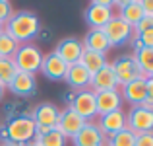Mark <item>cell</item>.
<instances>
[{
	"mask_svg": "<svg viewBox=\"0 0 153 146\" xmlns=\"http://www.w3.org/2000/svg\"><path fill=\"white\" fill-rule=\"evenodd\" d=\"M39 70L49 80H64L68 64L64 62L56 53H49V55H43V62H41V68H39Z\"/></svg>",
	"mask_w": 153,
	"mask_h": 146,
	"instance_id": "cell-16",
	"label": "cell"
},
{
	"mask_svg": "<svg viewBox=\"0 0 153 146\" xmlns=\"http://www.w3.org/2000/svg\"><path fill=\"white\" fill-rule=\"evenodd\" d=\"M95 125H97V129L101 131V135L105 138H108V136L120 132L122 129H126V111L116 109L112 113H107V115L99 117V121Z\"/></svg>",
	"mask_w": 153,
	"mask_h": 146,
	"instance_id": "cell-11",
	"label": "cell"
},
{
	"mask_svg": "<svg viewBox=\"0 0 153 146\" xmlns=\"http://www.w3.org/2000/svg\"><path fill=\"white\" fill-rule=\"evenodd\" d=\"M126 129H130L134 135H142V132H151L153 131V111L140 107H130L126 113Z\"/></svg>",
	"mask_w": 153,
	"mask_h": 146,
	"instance_id": "cell-6",
	"label": "cell"
},
{
	"mask_svg": "<svg viewBox=\"0 0 153 146\" xmlns=\"http://www.w3.org/2000/svg\"><path fill=\"white\" fill-rule=\"evenodd\" d=\"M112 70H114L116 74V80H118L120 88L126 86V84L134 82V80H138L140 76H142V70H140L138 62H136V59L132 55H120L116 56L114 60L111 62Z\"/></svg>",
	"mask_w": 153,
	"mask_h": 146,
	"instance_id": "cell-4",
	"label": "cell"
},
{
	"mask_svg": "<svg viewBox=\"0 0 153 146\" xmlns=\"http://www.w3.org/2000/svg\"><path fill=\"white\" fill-rule=\"evenodd\" d=\"M132 56L136 59L143 78H153V49L143 47V49H140V51H136Z\"/></svg>",
	"mask_w": 153,
	"mask_h": 146,
	"instance_id": "cell-23",
	"label": "cell"
},
{
	"mask_svg": "<svg viewBox=\"0 0 153 146\" xmlns=\"http://www.w3.org/2000/svg\"><path fill=\"white\" fill-rule=\"evenodd\" d=\"M18 72H27V74H35L39 72L43 62V53L39 47L31 45V43H23V45L18 47L16 55L12 56Z\"/></svg>",
	"mask_w": 153,
	"mask_h": 146,
	"instance_id": "cell-3",
	"label": "cell"
},
{
	"mask_svg": "<svg viewBox=\"0 0 153 146\" xmlns=\"http://www.w3.org/2000/svg\"><path fill=\"white\" fill-rule=\"evenodd\" d=\"M112 18V8L108 0H95L85 8V22L91 29H103Z\"/></svg>",
	"mask_w": 153,
	"mask_h": 146,
	"instance_id": "cell-7",
	"label": "cell"
},
{
	"mask_svg": "<svg viewBox=\"0 0 153 146\" xmlns=\"http://www.w3.org/2000/svg\"><path fill=\"white\" fill-rule=\"evenodd\" d=\"M35 88H37L35 74H27V72H18V74L14 76V80L8 84V90L14 96H19V97L31 96L35 92Z\"/></svg>",
	"mask_w": 153,
	"mask_h": 146,
	"instance_id": "cell-19",
	"label": "cell"
},
{
	"mask_svg": "<svg viewBox=\"0 0 153 146\" xmlns=\"http://www.w3.org/2000/svg\"><path fill=\"white\" fill-rule=\"evenodd\" d=\"M41 29V22H39L37 14L29 10H18L8 18V22L4 23V33H8L16 43L23 45L29 43L33 37L39 35Z\"/></svg>",
	"mask_w": 153,
	"mask_h": 146,
	"instance_id": "cell-1",
	"label": "cell"
},
{
	"mask_svg": "<svg viewBox=\"0 0 153 146\" xmlns=\"http://www.w3.org/2000/svg\"><path fill=\"white\" fill-rule=\"evenodd\" d=\"M118 18H122L124 22L128 23V26L134 27L136 23L140 22V20L143 18V10H142V4L136 2V0H128V2H122V6H120V14Z\"/></svg>",
	"mask_w": 153,
	"mask_h": 146,
	"instance_id": "cell-21",
	"label": "cell"
},
{
	"mask_svg": "<svg viewBox=\"0 0 153 146\" xmlns=\"http://www.w3.org/2000/svg\"><path fill=\"white\" fill-rule=\"evenodd\" d=\"M6 136L12 144H29L35 136V121L29 113L14 117L6 127Z\"/></svg>",
	"mask_w": 153,
	"mask_h": 146,
	"instance_id": "cell-2",
	"label": "cell"
},
{
	"mask_svg": "<svg viewBox=\"0 0 153 146\" xmlns=\"http://www.w3.org/2000/svg\"><path fill=\"white\" fill-rule=\"evenodd\" d=\"M14 14V8H12V4L8 2V0H0V23H6L8 18Z\"/></svg>",
	"mask_w": 153,
	"mask_h": 146,
	"instance_id": "cell-28",
	"label": "cell"
},
{
	"mask_svg": "<svg viewBox=\"0 0 153 146\" xmlns=\"http://www.w3.org/2000/svg\"><path fill=\"white\" fill-rule=\"evenodd\" d=\"M79 64L85 68L89 74H95L97 70L107 64V56L103 53H93V51H83L82 56H79Z\"/></svg>",
	"mask_w": 153,
	"mask_h": 146,
	"instance_id": "cell-22",
	"label": "cell"
},
{
	"mask_svg": "<svg viewBox=\"0 0 153 146\" xmlns=\"http://www.w3.org/2000/svg\"><path fill=\"white\" fill-rule=\"evenodd\" d=\"M142 10H143V16H153V2L151 0H142Z\"/></svg>",
	"mask_w": 153,
	"mask_h": 146,
	"instance_id": "cell-31",
	"label": "cell"
},
{
	"mask_svg": "<svg viewBox=\"0 0 153 146\" xmlns=\"http://www.w3.org/2000/svg\"><path fill=\"white\" fill-rule=\"evenodd\" d=\"M52 53H56V55L70 66V64L79 62V56H82V53H83V47H82V41H79V39L66 37V39H62V41L56 45V49Z\"/></svg>",
	"mask_w": 153,
	"mask_h": 146,
	"instance_id": "cell-13",
	"label": "cell"
},
{
	"mask_svg": "<svg viewBox=\"0 0 153 146\" xmlns=\"http://www.w3.org/2000/svg\"><path fill=\"white\" fill-rule=\"evenodd\" d=\"M0 146H16V144H12V142H4V144H0Z\"/></svg>",
	"mask_w": 153,
	"mask_h": 146,
	"instance_id": "cell-34",
	"label": "cell"
},
{
	"mask_svg": "<svg viewBox=\"0 0 153 146\" xmlns=\"http://www.w3.org/2000/svg\"><path fill=\"white\" fill-rule=\"evenodd\" d=\"M68 107L74 113H78L83 121H93L97 117V107H95V94L91 90H82L72 96V101Z\"/></svg>",
	"mask_w": 153,
	"mask_h": 146,
	"instance_id": "cell-5",
	"label": "cell"
},
{
	"mask_svg": "<svg viewBox=\"0 0 153 146\" xmlns=\"http://www.w3.org/2000/svg\"><path fill=\"white\" fill-rule=\"evenodd\" d=\"M16 74H18V68H16L14 60L12 59H2V56H0V86L8 88V84L14 80Z\"/></svg>",
	"mask_w": 153,
	"mask_h": 146,
	"instance_id": "cell-25",
	"label": "cell"
},
{
	"mask_svg": "<svg viewBox=\"0 0 153 146\" xmlns=\"http://www.w3.org/2000/svg\"><path fill=\"white\" fill-rule=\"evenodd\" d=\"M89 90L93 92V94L108 92V90H120V84H118V80H116V74H114V70H112L111 62H107L101 70H97L95 74H91Z\"/></svg>",
	"mask_w": 153,
	"mask_h": 146,
	"instance_id": "cell-9",
	"label": "cell"
},
{
	"mask_svg": "<svg viewBox=\"0 0 153 146\" xmlns=\"http://www.w3.org/2000/svg\"><path fill=\"white\" fill-rule=\"evenodd\" d=\"M105 35H107V41L111 47H116V45H124V43L130 41V35H132V26H128L122 18L114 16L111 18V22L103 27Z\"/></svg>",
	"mask_w": 153,
	"mask_h": 146,
	"instance_id": "cell-8",
	"label": "cell"
},
{
	"mask_svg": "<svg viewBox=\"0 0 153 146\" xmlns=\"http://www.w3.org/2000/svg\"><path fill=\"white\" fill-rule=\"evenodd\" d=\"M74 146H105L107 138L101 135V131L97 129V125L93 121H87L82 127V131L74 136Z\"/></svg>",
	"mask_w": 153,
	"mask_h": 146,
	"instance_id": "cell-14",
	"label": "cell"
},
{
	"mask_svg": "<svg viewBox=\"0 0 153 146\" xmlns=\"http://www.w3.org/2000/svg\"><path fill=\"white\" fill-rule=\"evenodd\" d=\"M85 123L87 121H83L78 113H74L70 107H66L64 111H60L58 121H56V125H54V131L62 132L66 138H74V136L82 131V127Z\"/></svg>",
	"mask_w": 153,
	"mask_h": 146,
	"instance_id": "cell-10",
	"label": "cell"
},
{
	"mask_svg": "<svg viewBox=\"0 0 153 146\" xmlns=\"http://www.w3.org/2000/svg\"><path fill=\"white\" fill-rule=\"evenodd\" d=\"M66 84L76 92H82V90H89V82H91V74L82 66L79 62L70 64L66 70V76H64Z\"/></svg>",
	"mask_w": 153,
	"mask_h": 146,
	"instance_id": "cell-18",
	"label": "cell"
},
{
	"mask_svg": "<svg viewBox=\"0 0 153 146\" xmlns=\"http://www.w3.org/2000/svg\"><path fill=\"white\" fill-rule=\"evenodd\" d=\"M58 115H60V109L56 107L54 103L45 101V103H39L37 107L33 109L31 119L35 121L37 127H51V129H54L56 121H58Z\"/></svg>",
	"mask_w": 153,
	"mask_h": 146,
	"instance_id": "cell-17",
	"label": "cell"
},
{
	"mask_svg": "<svg viewBox=\"0 0 153 146\" xmlns=\"http://www.w3.org/2000/svg\"><path fill=\"white\" fill-rule=\"evenodd\" d=\"M105 146H107V144H105Z\"/></svg>",
	"mask_w": 153,
	"mask_h": 146,
	"instance_id": "cell-37",
	"label": "cell"
},
{
	"mask_svg": "<svg viewBox=\"0 0 153 146\" xmlns=\"http://www.w3.org/2000/svg\"><path fill=\"white\" fill-rule=\"evenodd\" d=\"M66 136L62 135V132H58V131H49L47 135H37L35 132V136H33V140H31V144H35V146H66Z\"/></svg>",
	"mask_w": 153,
	"mask_h": 146,
	"instance_id": "cell-24",
	"label": "cell"
},
{
	"mask_svg": "<svg viewBox=\"0 0 153 146\" xmlns=\"http://www.w3.org/2000/svg\"><path fill=\"white\" fill-rule=\"evenodd\" d=\"M18 47L19 43H16L8 33H4V31L0 33V56L2 59H12L16 55V51H18Z\"/></svg>",
	"mask_w": 153,
	"mask_h": 146,
	"instance_id": "cell-27",
	"label": "cell"
},
{
	"mask_svg": "<svg viewBox=\"0 0 153 146\" xmlns=\"http://www.w3.org/2000/svg\"><path fill=\"white\" fill-rule=\"evenodd\" d=\"M4 92H6V88L0 86V101H2V97H4Z\"/></svg>",
	"mask_w": 153,
	"mask_h": 146,
	"instance_id": "cell-33",
	"label": "cell"
},
{
	"mask_svg": "<svg viewBox=\"0 0 153 146\" xmlns=\"http://www.w3.org/2000/svg\"><path fill=\"white\" fill-rule=\"evenodd\" d=\"M2 29H4V26H2V23H0V33H2Z\"/></svg>",
	"mask_w": 153,
	"mask_h": 146,
	"instance_id": "cell-35",
	"label": "cell"
},
{
	"mask_svg": "<svg viewBox=\"0 0 153 146\" xmlns=\"http://www.w3.org/2000/svg\"><path fill=\"white\" fill-rule=\"evenodd\" d=\"M27 146H35V144H31V142H29V144H27Z\"/></svg>",
	"mask_w": 153,
	"mask_h": 146,
	"instance_id": "cell-36",
	"label": "cell"
},
{
	"mask_svg": "<svg viewBox=\"0 0 153 146\" xmlns=\"http://www.w3.org/2000/svg\"><path fill=\"white\" fill-rule=\"evenodd\" d=\"M134 146H153V132H142V135H136Z\"/></svg>",
	"mask_w": 153,
	"mask_h": 146,
	"instance_id": "cell-29",
	"label": "cell"
},
{
	"mask_svg": "<svg viewBox=\"0 0 153 146\" xmlns=\"http://www.w3.org/2000/svg\"><path fill=\"white\" fill-rule=\"evenodd\" d=\"M95 107H97V117H103L107 113H112L116 109H122V94L120 90H108L95 94Z\"/></svg>",
	"mask_w": 153,
	"mask_h": 146,
	"instance_id": "cell-12",
	"label": "cell"
},
{
	"mask_svg": "<svg viewBox=\"0 0 153 146\" xmlns=\"http://www.w3.org/2000/svg\"><path fill=\"white\" fill-rule=\"evenodd\" d=\"M82 47H83V51L103 53V55L111 49V45H108V41H107V35H105L103 29H89L87 35L83 37V41H82Z\"/></svg>",
	"mask_w": 153,
	"mask_h": 146,
	"instance_id": "cell-20",
	"label": "cell"
},
{
	"mask_svg": "<svg viewBox=\"0 0 153 146\" xmlns=\"http://www.w3.org/2000/svg\"><path fill=\"white\" fill-rule=\"evenodd\" d=\"M140 41H142V45L143 47H149L153 49V29H147V31H143V33H140Z\"/></svg>",
	"mask_w": 153,
	"mask_h": 146,
	"instance_id": "cell-30",
	"label": "cell"
},
{
	"mask_svg": "<svg viewBox=\"0 0 153 146\" xmlns=\"http://www.w3.org/2000/svg\"><path fill=\"white\" fill-rule=\"evenodd\" d=\"M140 107H143V109H147V111H153V99H146Z\"/></svg>",
	"mask_w": 153,
	"mask_h": 146,
	"instance_id": "cell-32",
	"label": "cell"
},
{
	"mask_svg": "<svg viewBox=\"0 0 153 146\" xmlns=\"http://www.w3.org/2000/svg\"><path fill=\"white\" fill-rule=\"evenodd\" d=\"M134 142H136V135L130 129H122L120 132L107 138V146H134Z\"/></svg>",
	"mask_w": 153,
	"mask_h": 146,
	"instance_id": "cell-26",
	"label": "cell"
},
{
	"mask_svg": "<svg viewBox=\"0 0 153 146\" xmlns=\"http://www.w3.org/2000/svg\"><path fill=\"white\" fill-rule=\"evenodd\" d=\"M120 94L124 96V99H126L132 107L142 105L146 99H149V96H147V78L140 76L138 80L122 86V92H120Z\"/></svg>",
	"mask_w": 153,
	"mask_h": 146,
	"instance_id": "cell-15",
	"label": "cell"
}]
</instances>
